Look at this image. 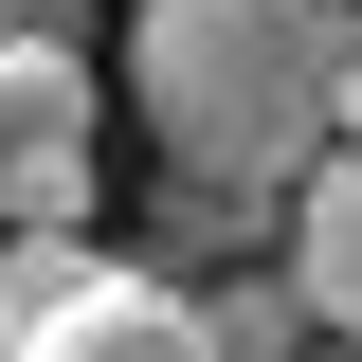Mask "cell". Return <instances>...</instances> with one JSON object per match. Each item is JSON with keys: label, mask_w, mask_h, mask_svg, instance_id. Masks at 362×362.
Masks as SVG:
<instances>
[{"label": "cell", "mask_w": 362, "mask_h": 362, "mask_svg": "<svg viewBox=\"0 0 362 362\" xmlns=\"http://www.w3.org/2000/svg\"><path fill=\"white\" fill-rule=\"evenodd\" d=\"M127 109L181 181H290L362 127V18L344 0H127Z\"/></svg>", "instance_id": "obj_1"}, {"label": "cell", "mask_w": 362, "mask_h": 362, "mask_svg": "<svg viewBox=\"0 0 362 362\" xmlns=\"http://www.w3.org/2000/svg\"><path fill=\"white\" fill-rule=\"evenodd\" d=\"M90 127H109V90H90V37H0V218L37 235H90Z\"/></svg>", "instance_id": "obj_2"}, {"label": "cell", "mask_w": 362, "mask_h": 362, "mask_svg": "<svg viewBox=\"0 0 362 362\" xmlns=\"http://www.w3.org/2000/svg\"><path fill=\"white\" fill-rule=\"evenodd\" d=\"M18 362H218V344H199V290H163L145 254H90L73 290L37 308V344H18Z\"/></svg>", "instance_id": "obj_3"}, {"label": "cell", "mask_w": 362, "mask_h": 362, "mask_svg": "<svg viewBox=\"0 0 362 362\" xmlns=\"http://www.w3.org/2000/svg\"><path fill=\"white\" fill-rule=\"evenodd\" d=\"M290 272H308V308H326V326L362 344V127L326 145L308 181H290Z\"/></svg>", "instance_id": "obj_4"}, {"label": "cell", "mask_w": 362, "mask_h": 362, "mask_svg": "<svg viewBox=\"0 0 362 362\" xmlns=\"http://www.w3.org/2000/svg\"><path fill=\"white\" fill-rule=\"evenodd\" d=\"M308 272H218V290H199V344H218V362H290V344H308Z\"/></svg>", "instance_id": "obj_5"}, {"label": "cell", "mask_w": 362, "mask_h": 362, "mask_svg": "<svg viewBox=\"0 0 362 362\" xmlns=\"http://www.w3.org/2000/svg\"><path fill=\"white\" fill-rule=\"evenodd\" d=\"M73 272H90V235H37V218H0V362L37 344V308L73 290Z\"/></svg>", "instance_id": "obj_6"}, {"label": "cell", "mask_w": 362, "mask_h": 362, "mask_svg": "<svg viewBox=\"0 0 362 362\" xmlns=\"http://www.w3.org/2000/svg\"><path fill=\"white\" fill-rule=\"evenodd\" d=\"M73 18H90V0H0V37H73Z\"/></svg>", "instance_id": "obj_7"}]
</instances>
